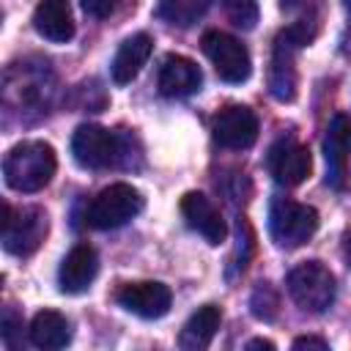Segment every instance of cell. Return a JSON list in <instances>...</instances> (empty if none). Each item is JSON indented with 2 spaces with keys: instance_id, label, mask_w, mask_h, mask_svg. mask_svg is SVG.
I'll list each match as a JSON object with an SVG mask.
<instances>
[{
  "instance_id": "1",
  "label": "cell",
  "mask_w": 351,
  "mask_h": 351,
  "mask_svg": "<svg viewBox=\"0 0 351 351\" xmlns=\"http://www.w3.org/2000/svg\"><path fill=\"white\" fill-rule=\"evenodd\" d=\"M58 170V156L49 143L25 140L14 145L3 159L5 184L16 192H38L44 189Z\"/></svg>"
},
{
  "instance_id": "2",
  "label": "cell",
  "mask_w": 351,
  "mask_h": 351,
  "mask_svg": "<svg viewBox=\"0 0 351 351\" xmlns=\"http://www.w3.org/2000/svg\"><path fill=\"white\" fill-rule=\"evenodd\" d=\"M318 230V211L291 197H274L269 206V236L277 247L293 250L313 239Z\"/></svg>"
},
{
  "instance_id": "3",
  "label": "cell",
  "mask_w": 351,
  "mask_h": 351,
  "mask_svg": "<svg viewBox=\"0 0 351 351\" xmlns=\"http://www.w3.org/2000/svg\"><path fill=\"white\" fill-rule=\"evenodd\" d=\"M285 285L304 313H324L335 302V274L321 261H304L291 269Z\"/></svg>"
},
{
  "instance_id": "4",
  "label": "cell",
  "mask_w": 351,
  "mask_h": 351,
  "mask_svg": "<svg viewBox=\"0 0 351 351\" xmlns=\"http://www.w3.org/2000/svg\"><path fill=\"white\" fill-rule=\"evenodd\" d=\"M143 211V195L132 186V184H110L104 186L88 206V225L96 230H112L126 225L129 219H134Z\"/></svg>"
},
{
  "instance_id": "5",
  "label": "cell",
  "mask_w": 351,
  "mask_h": 351,
  "mask_svg": "<svg viewBox=\"0 0 351 351\" xmlns=\"http://www.w3.org/2000/svg\"><path fill=\"white\" fill-rule=\"evenodd\" d=\"M49 230L47 214L41 208H19L14 211L3 203V247L11 255H30L41 247Z\"/></svg>"
},
{
  "instance_id": "6",
  "label": "cell",
  "mask_w": 351,
  "mask_h": 351,
  "mask_svg": "<svg viewBox=\"0 0 351 351\" xmlns=\"http://www.w3.org/2000/svg\"><path fill=\"white\" fill-rule=\"evenodd\" d=\"M200 44H203V52L211 60L214 71L219 74V80L236 85L250 77V71H252L250 52L239 38H233L230 33H222V30H206Z\"/></svg>"
},
{
  "instance_id": "7",
  "label": "cell",
  "mask_w": 351,
  "mask_h": 351,
  "mask_svg": "<svg viewBox=\"0 0 351 351\" xmlns=\"http://www.w3.org/2000/svg\"><path fill=\"white\" fill-rule=\"evenodd\" d=\"M269 173L277 184L282 186H299L302 181H307L310 170H313V156L307 151V145L296 143L293 137H280L271 148H269Z\"/></svg>"
},
{
  "instance_id": "8",
  "label": "cell",
  "mask_w": 351,
  "mask_h": 351,
  "mask_svg": "<svg viewBox=\"0 0 351 351\" xmlns=\"http://www.w3.org/2000/svg\"><path fill=\"white\" fill-rule=\"evenodd\" d=\"M118 304L132 313V315H140L145 321H154V318H162L167 315L170 304H173V293L165 282H156V280H143V282H126L118 288L115 293Z\"/></svg>"
},
{
  "instance_id": "9",
  "label": "cell",
  "mask_w": 351,
  "mask_h": 351,
  "mask_svg": "<svg viewBox=\"0 0 351 351\" xmlns=\"http://www.w3.org/2000/svg\"><path fill=\"white\" fill-rule=\"evenodd\" d=\"M211 132L222 148H250L258 140V115L244 104H228L214 115Z\"/></svg>"
},
{
  "instance_id": "10",
  "label": "cell",
  "mask_w": 351,
  "mask_h": 351,
  "mask_svg": "<svg viewBox=\"0 0 351 351\" xmlns=\"http://www.w3.org/2000/svg\"><path fill=\"white\" fill-rule=\"evenodd\" d=\"M115 154H118V140L110 129L96 126V123L77 126L71 137V156L80 167H88V170L107 167L115 159Z\"/></svg>"
},
{
  "instance_id": "11",
  "label": "cell",
  "mask_w": 351,
  "mask_h": 351,
  "mask_svg": "<svg viewBox=\"0 0 351 351\" xmlns=\"http://www.w3.org/2000/svg\"><path fill=\"white\" fill-rule=\"evenodd\" d=\"M181 214L192 230H197L208 244H222L228 236L225 219L219 208L203 195V192H186L181 197Z\"/></svg>"
},
{
  "instance_id": "12",
  "label": "cell",
  "mask_w": 351,
  "mask_h": 351,
  "mask_svg": "<svg viewBox=\"0 0 351 351\" xmlns=\"http://www.w3.org/2000/svg\"><path fill=\"white\" fill-rule=\"evenodd\" d=\"M99 274V255L90 244H77L60 263L58 285L63 293H85Z\"/></svg>"
},
{
  "instance_id": "13",
  "label": "cell",
  "mask_w": 351,
  "mask_h": 351,
  "mask_svg": "<svg viewBox=\"0 0 351 351\" xmlns=\"http://www.w3.org/2000/svg\"><path fill=\"white\" fill-rule=\"evenodd\" d=\"M203 74L195 60L184 55H167L159 66V93L167 99H184L200 90Z\"/></svg>"
},
{
  "instance_id": "14",
  "label": "cell",
  "mask_w": 351,
  "mask_h": 351,
  "mask_svg": "<svg viewBox=\"0 0 351 351\" xmlns=\"http://www.w3.org/2000/svg\"><path fill=\"white\" fill-rule=\"evenodd\" d=\"M351 154V118L346 112H337L329 123V134L324 143L326 156V184L340 189L346 184V156Z\"/></svg>"
},
{
  "instance_id": "15",
  "label": "cell",
  "mask_w": 351,
  "mask_h": 351,
  "mask_svg": "<svg viewBox=\"0 0 351 351\" xmlns=\"http://www.w3.org/2000/svg\"><path fill=\"white\" fill-rule=\"evenodd\" d=\"M299 44L288 30L277 36L274 44V58H271V71H269V90L280 101H293L296 99V69H293V49Z\"/></svg>"
},
{
  "instance_id": "16",
  "label": "cell",
  "mask_w": 351,
  "mask_h": 351,
  "mask_svg": "<svg viewBox=\"0 0 351 351\" xmlns=\"http://www.w3.org/2000/svg\"><path fill=\"white\" fill-rule=\"evenodd\" d=\"M33 27L41 38L66 44L74 36V16L69 0H41L33 11Z\"/></svg>"
},
{
  "instance_id": "17",
  "label": "cell",
  "mask_w": 351,
  "mask_h": 351,
  "mask_svg": "<svg viewBox=\"0 0 351 351\" xmlns=\"http://www.w3.org/2000/svg\"><path fill=\"white\" fill-rule=\"evenodd\" d=\"M151 49H154V41H151L148 33H134V36L123 38V44L118 47V52L112 58V66H110L112 80L118 85H129L140 74L145 60L151 58Z\"/></svg>"
},
{
  "instance_id": "18",
  "label": "cell",
  "mask_w": 351,
  "mask_h": 351,
  "mask_svg": "<svg viewBox=\"0 0 351 351\" xmlns=\"http://www.w3.org/2000/svg\"><path fill=\"white\" fill-rule=\"evenodd\" d=\"M219 321H222V310L217 304H203L197 307L189 321L184 324L181 335H178V346L184 351H203L211 346L217 329H219Z\"/></svg>"
},
{
  "instance_id": "19",
  "label": "cell",
  "mask_w": 351,
  "mask_h": 351,
  "mask_svg": "<svg viewBox=\"0 0 351 351\" xmlns=\"http://www.w3.org/2000/svg\"><path fill=\"white\" fill-rule=\"evenodd\" d=\"M27 337H30V343H33L36 348L55 351V348H63V346L71 340V329H69L66 315H60L58 310H41V313H36V318L30 321Z\"/></svg>"
},
{
  "instance_id": "20",
  "label": "cell",
  "mask_w": 351,
  "mask_h": 351,
  "mask_svg": "<svg viewBox=\"0 0 351 351\" xmlns=\"http://www.w3.org/2000/svg\"><path fill=\"white\" fill-rule=\"evenodd\" d=\"M208 11V0H159L156 16L173 27H192Z\"/></svg>"
},
{
  "instance_id": "21",
  "label": "cell",
  "mask_w": 351,
  "mask_h": 351,
  "mask_svg": "<svg viewBox=\"0 0 351 351\" xmlns=\"http://www.w3.org/2000/svg\"><path fill=\"white\" fill-rule=\"evenodd\" d=\"M250 307H252V315L261 318V321H274L277 318V310H280V296L274 293V288L269 282H261L252 296H250Z\"/></svg>"
},
{
  "instance_id": "22",
  "label": "cell",
  "mask_w": 351,
  "mask_h": 351,
  "mask_svg": "<svg viewBox=\"0 0 351 351\" xmlns=\"http://www.w3.org/2000/svg\"><path fill=\"white\" fill-rule=\"evenodd\" d=\"M228 19L241 27V30H252L258 22V3L255 0H222Z\"/></svg>"
},
{
  "instance_id": "23",
  "label": "cell",
  "mask_w": 351,
  "mask_h": 351,
  "mask_svg": "<svg viewBox=\"0 0 351 351\" xmlns=\"http://www.w3.org/2000/svg\"><path fill=\"white\" fill-rule=\"evenodd\" d=\"M80 5L85 8V14H90L96 19H104V16H110L115 11L118 0H80Z\"/></svg>"
},
{
  "instance_id": "24",
  "label": "cell",
  "mask_w": 351,
  "mask_h": 351,
  "mask_svg": "<svg viewBox=\"0 0 351 351\" xmlns=\"http://www.w3.org/2000/svg\"><path fill=\"white\" fill-rule=\"evenodd\" d=\"M329 343L321 340V337H296L293 340V348H326Z\"/></svg>"
},
{
  "instance_id": "25",
  "label": "cell",
  "mask_w": 351,
  "mask_h": 351,
  "mask_svg": "<svg viewBox=\"0 0 351 351\" xmlns=\"http://www.w3.org/2000/svg\"><path fill=\"white\" fill-rule=\"evenodd\" d=\"M247 348H269V351H271V348H274V343H271V340L258 337V340H250V343H247Z\"/></svg>"
},
{
  "instance_id": "26",
  "label": "cell",
  "mask_w": 351,
  "mask_h": 351,
  "mask_svg": "<svg viewBox=\"0 0 351 351\" xmlns=\"http://www.w3.org/2000/svg\"><path fill=\"white\" fill-rule=\"evenodd\" d=\"M346 261H348V266H351V236H348V241H346Z\"/></svg>"
},
{
  "instance_id": "27",
  "label": "cell",
  "mask_w": 351,
  "mask_h": 351,
  "mask_svg": "<svg viewBox=\"0 0 351 351\" xmlns=\"http://www.w3.org/2000/svg\"><path fill=\"white\" fill-rule=\"evenodd\" d=\"M343 5H346V11L351 14V0H343Z\"/></svg>"
}]
</instances>
